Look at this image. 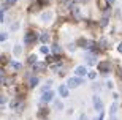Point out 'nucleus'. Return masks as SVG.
<instances>
[{"mask_svg":"<svg viewBox=\"0 0 122 120\" xmlns=\"http://www.w3.org/2000/svg\"><path fill=\"white\" fill-rule=\"evenodd\" d=\"M82 84V77L81 76H76V77H70L68 79V87H79V85Z\"/></svg>","mask_w":122,"mask_h":120,"instance_id":"nucleus-1","label":"nucleus"},{"mask_svg":"<svg viewBox=\"0 0 122 120\" xmlns=\"http://www.w3.org/2000/svg\"><path fill=\"white\" fill-rule=\"evenodd\" d=\"M109 68H111V63H109V62H100L98 63V71L103 73V74L109 71Z\"/></svg>","mask_w":122,"mask_h":120,"instance_id":"nucleus-2","label":"nucleus"},{"mask_svg":"<svg viewBox=\"0 0 122 120\" xmlns=\"http://www.w3.org/2000/svg\"><path fill=\"white\" fill-rule=\"evenodd\" d=\"M54 98V93L51 92V90H46V92H43V96H41V103H48L51 101Z\"/></svg>","mask_w":122,"mask_h":120,"instance_id":"nucleus-3","label":"nucleus"},{"mask_svg":"<svg viewBox=\"0 0 122 120\" xmlns=\"http://www.w3.org/2000/svg\"><path fill=\"white\" fill-rule=\"evenodd\" d=\"M11 107H14L18 112H21L24 109V103L21 100H14V101H11Z\"/></svg>","mask_w":122,"mask_h":120,"instance_id":"nucleus-4","label":"nucleus"},{"mask_svg":"<svg viewBox=\"0 0 122 120\" xmlns=\"http://www.w3.org/2000/svg\"><path fill=\"white\" fill-rule=\"evenodd\" d=\"M24 40H25V43H27V44H32V43L36 40V35L33 33V32H27V35H25V38H24Z\"/></svg>","mask_w":122,"mask_h":120,"instance_id":"nucleus-5","label":"nucleus"},{"mask_svg":"<svg viewBox=\"0 0 122 120\" xmlns=\"http://www.w3.org/2000/svg\"><path fill=\"white\" fill-rule=\"evenodd\" d=\"M94 107H95V109H98V111L103 109V103H102V100H100L98 96H94Z\"/></svg>","mask_w":122,"mask_h":120,"instance_id":"nucleus-6","label":"nucleus"},{"mask_svg":"<svg viewBox=\"0 0 122 120\" xmlns=\"http://www.w3.org/2000/svg\"><path fill=\"white\" fill-rule=\"evenodd\" d=\"M59 93H60V96L67 98L68 96V85H60L59 87Z\"/></svg>","mask_w":122,"mask_h":120,"instance_id":"nucleus-7","label":"nucleus"},{"mask_svg":"<svg viewBox=\"0 0 122 120\" xmlns=\"http://www.w3.org/2000/svg\"><path fill=\"white\" fill-rule=\"evenodd\" d=\"M75 73H76L78 76H81V77H82L84 74H87V70H86V67L82 65V67H78V68H76V71H75Z\"/></svg>","mask_w":122,"mask_h":120,"instance_id":"nucleus-8","label":"nucleus"},{"mask_svg":"<svg viewBox=\"0 0 122 120\" xmlns=\"http://www.w3.org/2000/svg\"><path fill=\"white\" fill-rule=\"evenodd\" d=\"M86 58H87V63H89V65H95V63H97V58H95L94 55H91V54H87Z\"/></svg>","mask_w":122,"mask_h":120,"instance_id":"nucleus-9","label":"nucleus"},{"mask_svg":"<svg viewBox=\"0 0 122 120\" xmlns=\"http://www.w3.org/2000/svg\"><path fill=\"white\" fill-rule=\"evenodd\" d=\"M40 41L41 43H48V41H49V33H43V35L40 36Z\"/></svg>","mask_w":122,"mask_h":120,"instance_id":"nucleus-10","label":"nucleus"},{"mask_svg":"<svg viewBox=\"0 0 122 120\" xmlns=\"http://www.w3.org/2000/svg\"><path fill=\"white\" fill-rule=\"evenodd\" d=\"M106 48H108V41H106V40H102V41H100V49H102V51H105Z\"/></svg>","mask_w":122,"mask_h":120,"instance_id":"nucleus-11","label":"nucleus"},{"mask_svg":"<svg viewBox=\"0 0 122 120\" xmlns=\"http://www.w3.org/2000/svg\"><path fill=\"white\" fill-rule=\"evenodd\" d=\"M106 5H109V3H108V0H100V8L103 10V11L106 10Z\"/></svg>","mask_w":122,"mask_h":120,"instance_id":"nucleus-12","label":"nucleus"},{"mask_svg":"<svg viewBox=\"0 0 122 120\" xmlns=\"http://www.w3.org/2000/svg\"><path fill=\"white\" fill-rule=\"evenodd\" d=\"M117 106H119L117 103H113V104H111V109H109V112H111V114H113V115H114V112L117 111Z\"/></svg>","mask_w":122,"mask_h":120,"instance_id":"nucleus-13","label":"nucleus"},{"mask_svg":"<svg viewBox=\"0 0 122 120\" xmlns=\"http://www.w3.org/2000/svg\"><path fill=\"white\" fill-rule=\"evenodd\" d=\"M106 24H108V14H105V16H103V19H102V22H100V25H102V27H105Z\"/></svg>","mask_w":122,"mask_h":120,"instance_id":"nucleus-14","label":"nucleus"},{"mask_svg":"<svg viewBox=\"0 0 122 120\" xmlns=\"http://www.w3.org/2000/svg\"><path fill=\"white\" fill-rule=\"evenodd\" d=\"M38 84V77H30V87H35Z\"/></svg>","mask_w":122,"mask_h":120,"instance_id":"nucleus-15","label":"nucleus"},{"mask_svg":"<svg viewBox=\"0 0 122 120\" xmlns=\"http://www.w3.org/2000/svg\"><path fill=\"white\" fill-rule=\"evenodd\" d=\"M73 14H75V18H76V19H81V14H79V10H78V8H73Z\"/></svg>","mask_w":122,"mask_h":120,"instance_id":"nucleus-16","label":"nucleus"},{"mask_svg":"<svg viewBox=\"0 0 122 120\" xmlns=\"http://www.w3.org/2000/svg\"><path fill=\"white\" fill-rule=\"evenodd\" d=\"M35 62H36V55L33 54V55H30V57H29V63H30V65H33Z\"/></svg>","mask_w":122,"mask_h":120,"instance_id":"nucleus-17","label":"nucleus"},{"mask_svg":"<svg viewBox=\"0 0 122 120\" xmlns=\"http://www.w3.org/2000/svg\"><path fill=\"white\" fill-rule=\"evenodd\" d=\"M48 115V109H40V114H38V117H45Z\"/></svg>","mask_w":122,"mask_h":120,"instance_id":"nucleus-18","label":"nucleus"},{"mask_svg":"<svg viewBox=\"0 0 122 120\" xmlns=\"http://www.w3.org/2000/svg\"><path fill=\"white\" fill-rule=\"evenodd\" d=\"M11 67H13L14 70H19V68H21V63L19 62H11Z\"/></svg>","mask_w":122,"mask_h":120,"instance_id":"nucleus-19","label":"nucleus"},{"mask_svg":"<svg viewBox=\"0 0 122 120\" xmlns=\"http://www.w3.org/2000/svg\"><path fill=\"white\" fill-rule=\"evenodd\" d=\"M52 51H54V54H60V46H59V44H54Z\"/></svg>","mask_w":122,"mask_h":120,"instance_id":"nucleus-20","label":"nucleus"},{"mask_svg":"<svg viewBox=\"0 0 122 120\" xmlns=\"http://www.w3.org/2000/svg\"><path fill=\"white\" fill-rule=\"evenodd\" d=\"M40 51H41V52H43V54H48V52H49V49H48V46H41V49H40Z\"/></svg>","mask_w":122,"mask_h":120,"instance_id":"nucleus-21","label":"nucleus"},{"mask_svg":"<svg viewBox=\"0 0 122 120\" xmlns=\"http://www.w3.org/2000/svg\"><path fill=\"white\" fill-rule=\"evenodd\" d=\"M21 54V46H16L14 48V55H19Z\"/></svg>","mask_w":122,"mask_h":120,"instance_id":"nucleus-22","label":"nucleus"},{"mask_svg":"<svg viewBox=\"0 0 122 120\" xmlns=\"http://www.w3.org/2000/svg\"><path fill=\"white\" fill-rule=\"evenodd\" d=\"M62 107H63V104H62L60 101H57V103H56V109H62Z\"/></svg>","mask_w":122,"mask_h":120,"instance_id":"nucleus-23","label":"nucleus"},{"mask_svg":"<svg viewBox=\"0 0 122 120\" xmlns=\"http://www.w3.org/2000/svg\"><path fill=\"white\" fill-rule=\"evenodd\" d=\"M6 40V35L5 33H0V41H5Z\"/></svg>","mask_w":122,"mask_h":120,"instance_id":"nucleus-24","label":"nucleus"},{"mask_svg":"<svg viewBox=\"0 0 122 120\" xmlns=\"http://www.w3.org/2000/svg\"><path fill=\"white\" fill-rule=\"evenodd\" d=\"M87 74H89V77H91V79H95V76H97V73H87Z\"/></svg>","mask_w":122,"mask_h":120,"instance_id":"nucleus-25","label":"nucleus"},{"mask_svg":"<svg viewBox=\"0 0 122 120\" xmlns=\"http://www.w3.org/2000/svg\"><path fill=\"white\" fill-rule=\"evenodd\" d=\"M3 11H5V10H3V8L0 10V22H2V21H3Z\"/></svg>","mask_w":122,"mask_h":120,"instance_id":"nucleus-26","label":"nucleus"},{"mask_svg":"<svg viewBox=\"0 0 122 120\" xmlns=\"http://www.w3.org/2000/svg\"><path fill=\"white\" fill-rule=\"evenodd\" d=\"M0 62H2V63H6V57H5V55H2V57H0Z\"/></svg>","mask_w":122,"mask_h":120,"instance_id":"nucleus-27","label":"nucleus"},{"mask_svg":"<svg viewBox=\"0 0 122 120\" xmlns=\"http://www.w3.org/2000/svg\"><path fill=\"white\" fill-rule=\"evenodd\" d=\"M13 3H16V0H6V5H13Z\"/></svg>","mask_w":122,"mask_h":120,"instance_id":"nucleus-28","label":"nucleus"},{"mask_svg":"<svg viewBox=\"0 0 122 120\" xmlns=\"http://www.w3.org/2000/svg\"><path fill=\"white\" fill-rule=\"evenodd\" d=\"M117 74L122 77V67H119V68H117Z\"/></svg>","mask_w":122,"mask_h":120,"instance_id":"nucleus-29","label":"nucleus"},{"mask_svg":"<svg viewBox=\"0 0 122 120\" xmlns=\"http://www.w3.org/2000/svg\"><path fill=\"white\" fill-rule=\"evenodd\" d=\"M5 101H6V100H5V96H3V95H0V103H5Z\"/></svg>","mask_w":122,"mask_h":120,"instance_id":"nucleus-30","label":"nucleus"},{"mask_svg":"<svg viewBox=\"0 0 122 120\" xmlns=\"http://www.w3.org/2000/svg\"><path fill=\"white\" fill-rule=\"evenodd\" d=\"M51 62H54V57H51V55H49V57H48V63H51Z\"/></svg>","mask_w":122,"mask_h":120,"instance_id":"nucleus-31","label":"nucleus"},{"mask_svg":"<svg viewBox=\"0 0 122 120\" xmlns=\"http://www.w3.org/2000/svg\"><path fill=\"white\" fill-rule=\"evenodd\" d=\"M117 51H119V52H122V43H121V44L117 46Z\"/></svg>","mask_w":122,"mask_h":120,"instance_id":"nucleus-32","label":"nucleus"},{"mask_svg":"<svg viewBox=\"0 0 122 120\" xmlns=\"http://www.w3.org/2000/svg\"><path fill=\"white\" fill-rule=\"evenodd\" d=\"M108 3H109V5H111V3H114V0H108Z\"/></svg>","mask_w":122,"mask_h":120,"instance_id":"nucleus-33","label":"nucleus"},{"mask_svg":"<svg viewBox=\"0 0 122 120\" xmlns=\"http://www.w3.org/2000/svg\"><path fill=\"white\" fill-rule=\"evenodd\" d=\"M2 74H3V70H2V68H0V76H2Z\"/></svg>","mask_w":122,"mask_h":120,"instance_id":"nucleus-34","label":"nucleus"},{"mask_svg":"<svg viewBox=\"0 0 122 120\" xmlns=\"http://www.w3.org/2000/svg\"><path fill=\"white\" fill-rule=\"evenodd\" d=\"M62 2H68V0H62Z\"/></svg>","mask_w":122,"mask_h":120,"instance_id":"nucleus-35","label":"nucleus"},{"mask_svg":"<svg viewBox=\"0 0 122 120\" xmlns=\"http://www.w3.org/2000/svg\"><path fill=\"white\" fill-rule=\"evenodd\" d=\"M0 84H2V79H0Z\"/></svg>","mask_w":122,"mask_h":120,"instance_id":"nucleus-36","label":"nucleus"}]
</instances>
